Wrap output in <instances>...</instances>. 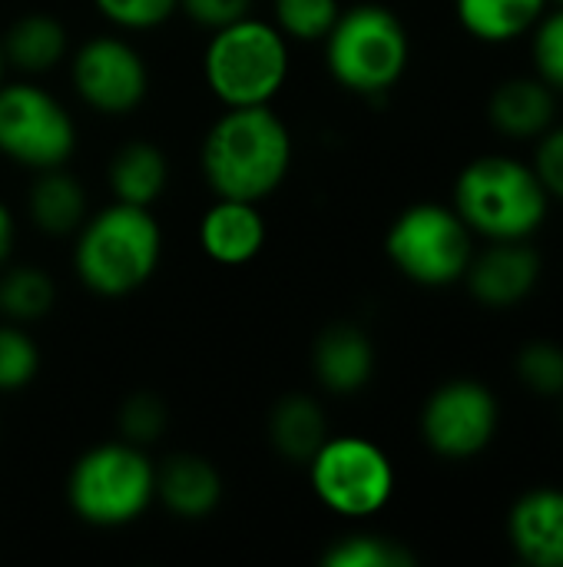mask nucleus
Returning <instances> with one entry per match:
<instances>
[{
	"label": "nucleus",
	"instance_id": "0eeeda50",
	"mask_svg": "<svg viewBox=\"0 0 563 567\" xmlns=\"http://www.w3.org/2000/svg\"><path fill=\"white\" fill-rule=\"evenodd\" d=\"M478 249V236L451 203H415L385 233L388 262L421 289L458 286Z\"/></svg>",
	"mask_w": 563,
	"mask_h": 567
},
{
	"label": "nucleus",
	"instance_id": "20e7f679",
	"mask_svg": "<svg viewBox=\"0 0 563 567\" xmlns=\"http://www.w3.org/2000/svg\"><path fill=\"white\" fill-rule=\"evenodd\" d=\"M322 43L332 80L358 96L388 93L411 63V37L405 20L375 0L342 10Z\"/></svg>",
	"mask_w": 563,
	"mask_h": 567
},
{
	"label": "nucleus",
	"instance_id": "9b49d317",
	"mask_svg": "<svg viewBox=\"0 0 563 567\" xmlns=\"http://www.w3.org/2000/svg\"><path fill=\"white\" fill-rule=\"evenodd\" d=\"M70 83L90 110L103 116H123L146 100L149 66L129 40L100 33L73 53Z\"/></svg>",
	"mask_w": 563,
	"mask_h": 567
},
{
	"label": "nucleus",
	"instance_id": "c756f323",
	"mask_svg": "<svg viewBox=\"0 0 563 567\" xmlns=\"http://www.w3.org/2000/svg\"><path fill=\"white\" fill-rule=\"evenodd\" d=\"M100 17L119 30H156L176 10L179 0H93Z\"/></svg>",
	"mask_w": 563,
	"mask_h": 567
},
{
	"label": "nucleus",
	"instance_id": "f704fd0d",
	"mask_svg": "<svg viewBox=\"0 0 563 567\" xmlns=\"http://www.w3.org/2000/svg\"><path fill=\"white\" fill-rule=\"evenodd\" d=\"M561 402H563V395H561ZM561 429H563V405H561Z\"/></svg>",
	"mask_w": 563,
	"mask_h": 567
},
{
	"label": "nucleus",
	"instance_id": "c9c22d12",
	"mask_svg": "<svg viewBox=\"0 0 563 567\" xmlns=\"http://www.w3.org/2000/svg\"><path fill=\"white\" fill-rule=\"evenodd\" d=\"M551 3H557V7H563V0H551Z\"/></svg>",
	"mask_w": 563,
	"mask_h": 567
},
{
	"label": "nucleus",
	"instance_id": "ddd939ff",
	"mask_svg": "<svg viewBox=\"0 0 563 567\" xmlns=\"http://www.w3.org/2000/svg\"><path fill=\"white\" fill-rule=\"evenodd\" d=\"M504 532L518 561L531 567H563V488H528L508 508Z\"/></svg>",
	"mask_w": 563,
	"mask_h": 567
},
{
	"label": "nucleus",
	"instance_id": "473e14b6",
	"mask_svg": "<svg viewBox=\"0 0 563 567\" xmlns=\"http://www.w3.org/2000/svg\"><path fill=\"white\" fill-rule=\"evenodd\" d=\"M13 239H17V223H13L10 206L0 199V266L10 259V252H13Z\"/></svg>",
	"mask_w": 563,
	"mask_h": 567
},
{
	"label": "nucleus",
	"instance_id": "cd10ccee",
	"mask_svg": "<svg viewBox=\"0 0 563 567\" xmlns=\"http://www.w3.org/2000/svg\"><path fill=\"white\" fill-rule=\"evenodd\" d=\"M531 73L563 96V7L551 3L531 27Z\"/></svg>",
	"mask_w": 563,
	"mask_h": 567
},
{
	"label": "nucleus",
	"instance_id": "1a4fd4ad",
	"mask_svg": "<svg viewBox=\"0 0 563 567\" xmlns=\"http://www.w3.org/2000/svg\"><path fill=\"white\" fill-rule=\"evenodd\" d=\"M418 429L428 452L445 462L481 458L498 442L501 399L481 379H448L425 399Z\"/></svg>",
	"mask_w": 563,
	"mask_h": 567
},
{
	"label": "nucleus",
	"instance_id": "6e6552de",
	"mask_svg": "<svg viewBox=\"0 0 563 567\" xmlns=\"http://www.w3.org/2000/svg\"><path fill=\"white\" fill-rule=\"evenodd\" d=\"M395 465L382 445L362 435H329L309 458L315 498L342 518H372L395 495Z\"/></svg>",
	"mask_w": 563,
	"mask_h": 567
},
{
	"label": "nucleus",
	"instance_id": "f257e3e1",
	"mask_svg": "<svg viewBox=\"0 0 563 567\" xmlns=\"http://www.w3.org/2000/svg\"><path fill=\"white\" fill-rule=\"evenodd\" d=\"M292 133L269 106H226L209 126L199 166L216 196L262 203L292 169Z\"/></svg>",
	"mask_w": 563,
	"mask_h": 567
},
{
	"label": "nucleus",
	"instance_id": "5701e85b",
	"mask_svg": "<svg viewBox=\"0 0 563 567\" xmlns=\"http://www.w3.org/2000/svg\"><path fill=\"white\" fill-rule=\"evenodd\" d=\"M56 302V286L50 272L37 266H13L0 276V312L10 322H37Z\"/></svg>",
	"mask_w": 563,
	"mask_h": 567
},
{
	"label": "nucleus",
	"instance_id": "7c9ffc66",
	"mask_svg": "<svg viewBox=\"0 0 563 567\" xmlns=\"http://www.w3.org/2000/svg\"><path fill=\"white\" fill-rule=\"evenodd\" d=\"M531 166L541 179V186L548 189L551 203L563 206V123L557 120L548 133H541L531 143Z\"/></svg>",
	"mask_w": 563,
	"mask_h": 567
},
{
	"label": "nucleus",
	"instance_id": "f3484780",
	"mask_svg": "<svg viewBox=\"0 0 563 567\" xmlns=\"http://www.w3.org/2000/svg\"><path fill=\"white\" fill-rule=\"evenodd\" d=\"M156 498L169 515L183 522H202L222 502V475L202 455H169L163 468H156Z\"/></svg>",
	"mask_w": 563,
	"mask_h": 567
},
{
	"label": "nucleus",
	"instance_id": "72a5a7b5",
	"mask_svg": "<svg viewBox=\"0 0 563 567\" xmlns=\"http://www.w3.org/2000/svg\"><path fill=\"white\" fill-rule=\"evenodd\" d=\"M3 73H7V60H3V47H0V83H3Z\"/></svg>",
	"mask_w": 563,
	"mask_h": 567
},
{
	"label": "nucleus",
	"instance_id": "423d86ee",
	"mask_svg": "<svg viewBox=\"0 0 563 567\" xmlns=\"http://www.w3.org/2000/svg\"><path fill=\"white\" fill-rule=\"evenodd\" d=\"M156 498V465L126 439L83 452L66 478L73 515L93 528H123L146 515Z\"/></svg>",
	"mask_w": 563,
	"mask_h": 567
},
{
	"label": "nucleus",
	"instance_id": "6ab92c4d",
	"mask_svg": "<svg viewBox=\"0 0 563 567\" xmlns=\"http://www.w3.org/2000/svg\"><path fill=\"white\" fill-rule=\"evenodd\" d=\"M27 213L33 226L46 236H70L83 226L90 216L86 189L76 176H70L63 166L40 169L30 193H27Z\"/></svg>",
	"mask_w": 563,
	"mask_h": 567
},
{
	"label": "nucleus",
	"instance_id": "a211bd4d",
	"mask_svg": "<svg viewBox=\"0 0 563 567\" xmlns=\"http://www.w3.org/2000/svg\"><path fill=\"white\" fill-rule=\"evenodd\" d=\"M106 179H110V189L119 203L153 209V203L166 193L169 159L156 143L129 140L113 153V159L106 166Z\"/></svg>",
	"mask_w": 563,
	"mask_h": 567
},
{
	"label": "nucleus",
	"instance_id": "c85d7f7f",
	"mask_svg": "<svg viewBox=\"0 0 563 567\" xmlns=\"http://www.w3.org/2000/svg\"><path fill=\"white\" fill-rule=\"evenodd\" d=\"M169 422L166 402L153 392H136L119 405V432L133 445H149L163 435Z\"/></svg>",
	"mask_w": 563,
	"mask_h": 567
},
{
	"label": "nucleus",
	"instance_id": "39448f33",
	"mask_svg": "<svg viewBox=\"0 0 563 567\" xmlns=\"http://www.w3.org/2000/svg\"><path fill=\"white\" fill-rule=\"evenodd\" d=\"M289 40L259 17L212 30L202 53V76L222 106H269L289 80Z\"/></svg>",
	"mask_w": 563,
	"mask_h": 567
},
{
	"label": "nucleus",
	"instance_id": "b1692460",
	"mask_svg": "<svg viewBox=\"0 0 563 567\" xmlns=\"http://www.w3.org/2000/svg\"><path fill=\"white\" fill-rule=\"evenodd\" d=\"M518 382L538 399L563 395V346L554 339H531L514 355Z\"/></svg>",
	"mask_w": 563,
	"mask_h": 567
},
{
	"label": "nucleus",
	"instance_id": "4be33fe9",
	"mask_svg": "<svg viewBox=\"0 0 563 567\" xmlns=\"http://www.w3.org/2000/svg\"><path fill=\"white\" fill-rule=\"evenodd\" d=\"M325 439H329V419H325V409L312 395L292 392L272 405L269 442L285 462L309 465V458L322 449Z\"/></svg>",
	"mask_w": 563,
	"mask_h": 567
},
{
	"label": "nucleus",
	"instance_id": "7ed1b4c3",
	"mask_svg": "<svg viewBox=\"0 0 563 567\" xmlns=\"http://www.w3.org/2000/svg\"><path fill=\"white\" fill-rule=\"evenodd\" d=\"M163 259V229L146 206L113 199L76 229L73 269L80 282L103 299H123L143 289Z\"/></svg>",
	"mask_w": 563,
	"mask_h": 567
},
{
	"label": "nucleus",
	"instance_id": "f03ea898",
	"mask_svg": "<svg viewBox=\"0 0 563 567\" xmlns=\"http://www.w3.org/2000/svg\"><path fill=\"white\" fill-rule=\"evenodd\" d=\"M451 206L478 239L501 243L534 239L554 203L531 159L514 153H484L461 166L451 189Z\"/></svg>",
	"mask_w": 563,
	"mask_h": 567
},
{
	"label": "nucleus",
	"instance_id": "393cba45",
	"mask_svg": "<svg viewBox=\"0 0 563 567\" xmlns=\"http://www.w3.org/2000/svg\"><path fill=\"white\" fill-rule=\"evenodd\" d=\"M325 567H411L415 555L382 535H368V532H355L345 535L338 542H332V548L322 555Z\"/></svg>",
	"mask_w": 563,
	"mask_h": 567
},
{
	"label": "nucleus",
	"instance_id": "2f4dec72",
	"mask_svg": "<svg viewBox=\"0 0 563 567\" xmlns=\"http://www.w3.org/2000/svg\"><path fill=\"white\" fill-rule=\"evenodd\" d=\"M249 7L252 0H179V10L206 30H219L249 17Z\"/></svg>",
	"mask_w": 563,
	"mask_h": 567
},
{
	"label": "nucleus",
	"instance_id": "4468645a",
	"mask_svg": "<svg viewBox=\"0 0 563 567\" xmlns=\"http://www.w3.org/2000/svg\"><path fill=\"white\" fill-rule=\"evenodd\" d=\"M561 120V93L538 73H514L488 96V123L511 143H534Z\"/></svg>",
	"mask_w": 563,
	"mask_h": 567
},
{
	"label": "nucleus",
	"instance_id": "bb28decb",
	"mask_svg": "<svg viewBox=\"0 0 563 567\" xmlns=\"http://www.w3.org/2000/svg\"><path fill=\"white\" fill-rule=\"evenodd\" d=\"M40 372V349L30 339V332L20 329V322H0V392H20L27 389Z\"/></svg>",
	"mask_w": 563,
	"mask_h": 567
},
{
	"label": "nucleus",
	"instance_id": "aec40b11",
	"mask_svg": "<svg viewBox=\"0 0 563 567\" xmlns=\"http://www.w3.org/2000/svg\"><path fill=\"white\" fill-rule=\"evenodd\" d=\"M551 0H455L461 30L488 47H504L531 33Z\"/></svg>",
	"mask_w": 563,
	"mask_h": 567
},
{
	"label": "nucleus",
	"instance_id": "9d476101",
	"mask_svg": "<svg viewBox=\"0 0 563 567\" xmlns=\"http://www.w3.org/2000/svg\"><path fill=\"white\" fill-rule=\"evenodd\" d=\"M76 150V123L66 106L30 80L0 83V153L23 169L66 166Z\"/></svg>",
	"mask_w": 563,
	"mask_h": 567
},
{
	"label": "nucleus",
	"instance_id": "412c9836",
	"mask_svg": "<svg viewBox=\"0 0 563 567\" xmlns=\"http://www.w3.org/2000/svg\"><path fill=\"white\" fill-rule=\"evenodd\" d=\"M3 47V60L7 66L27 73V76H40L50 73L56 63H63L70 37L66 27L50 17V13H23L20 20H13L0 40Z\"/></svg>",
	"mask_w": 563,
	"mask_h": 567
},
{
	"label": "nucleus",
	"instance_id": "dca6fc26",
	"mask_svg": "<svg viewBox=\"0 0 563 567\" xmlns=\"http://www.w3.org/2000/svg\"><path fill=\"white\" fill-rule=\"evenodd\" d=\"M375 342L352 322L329 326L312 346V372L332 395H355L375 375Z\"/></svg>",
	"mask_w": 563,
	"mask_h": 567
},
{
	"label": "nucleus",
	"instance_id": "f8f14e48",
	"mask_svg": "<svg viewBox=\"0 0 563 567\" xmlns=\"http://www.w3.org/2000/svg\"><path fill=\"white\" fill-rule=\"evenodd\" d=\"M544 279V256L534 239H501L475 249L465 286L488 312H511L524 306Z\"/></svg>",
	"mask_w": 563,
	"mask_h": 567
},
{
	"label": "nucleus",
	"instance_id": "a878e982",
	"mask_svg": "<svg viewBox=\"0 0 563 567\" xmlns=\"http://www.w3.org/2000/svg\"><path fill=\"white\" fill-rule=\"evenodd\" d=\"M338 13V0H275V27L289 43H322Z\"/></svg>",
	"mask_w": 563,
	"mask_h": 567
},
{
	"label": "nucleus",
	"instance_id": "2eb2a0df",
	"mask_svg": "<svg viewBox=\"0 0 563 567\" xmlns=\"http://www.w3.org/2000/svg\"><path fill=\"white\" fill-rule=\"evenodd\" d=\"M265 246V219L259 203L216 196L199 219V249L219 266H246Z\"/></svg>",
	"mask_w": 563,
	"mask_h": 567
}]
</instances>
